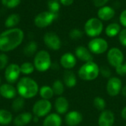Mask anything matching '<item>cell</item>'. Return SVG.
I'll use <instances>...</instances> for the list:
<instances>
[{"label": "cell", "mask_w": 126, "mask_h": 126, "mask_svg": "<svg viewBox=\"0 0 126 126\" xmlns=\"http://www.w3.org/2000/svg\"><path fill=\"white\" fill-rule=\"evenodd\" d=\"M35 66L33 63L27 61V62H24L20 65V70H21V73L22 75H24V76H29L30 75H32L34 71H35Z\"/></svg>", "instance_id": "f1b7e54d"}, {"label": "cell", "mask_w": 126, "mask_h": 126, "mask_svg": "<svg viewBox=\"0 0 126 126\" xmlns=\"http://www.w3.org/2000/svg\"><path fill=\"white\" fill-rule=\"evenodd\" d=\"M121 116H122L123 119L125 120L126 121V106H125L122 109V111H121Z\"/></svg>", "instance_id": "b9f144b4"}, {"label": "cell", "mask_w": 126, "mask_h": 126, "mask_svg": "<svg viewBox=\"0 0 126 126\" xmlns=\"http://www.w3.org/2000/svg\"><path fill=\"white\" fill-rule=\"evenodd\" d=\"M121 92H122V94H123V96H124V97L126 98V86H123V87Z\"/></svg>", "instance_id": "7bdbcfd3"}, {"label": "cell", "mask_w": 126, "mask_h": 126, "mask_svg": "<svg viewBox=\"0 0 126 126\" xmlns=\"http://www.w3.org/2000/svg\"><path fill=\"white\" fill-rule=\"evenodd\" d=\"M88 49L92 54L101 55L106 52L109 49L107 41L103 38H93L88 43Z\"/></svg>", "instance_id": "ba28073f"}, {"label": "cell", "mask_w": 126, "mask_h": 126, "mask_svg": "<svg viewBox=\"0 0 126 126\" xmlns=\"http://www.w3.org/2000/svg\"><path fill=\"white\" fill-rule=\"evenodd\" d=\"M52 88L55 95H57L59 97V96H62V94H63L64 90H65V85L62 80H55L52 83Z\"/></svg>", "instance_id": "f546056e"}, {"label": "cell", "mask_w": 126, "mask_h": 126, "mask_svg": "<svg viewBox=\"0 0 126 126\" xmlns=\"http://www.w3.org/2000/svg\"></svg>", "instance_id": "c3c4849f"}, {"label": "cell", "mask_w": 126, "mask_h": 126, "mask_svg": "<svg viewBox=\"0 0 126 126\" xmlns=\"http://www.w3.org/2000/svg\"><path fill=\"white\" fill-rule=\"evenodd\" d=\"M1 4L9 9L17 7L21 2V0H1Z\"/></svg>", "instance_id": "d6a6232c"}, {"label": "cell", "mask_w": 126, "mask_h": 126, "mask_svg": "<svg viewBox=\"0 0 126 126\" xmlns=\"http://www.w3.org/2000/svg\"><path fill=\"white\" fill-rule=\"evenodd\" d=\"M125 126H126V125H125Z\"/></svg>", "instance_id": "7dc6e473"}, {"label": "cell", "mask_w": 126, "mask_h": 126, "mask_svg": "<svg viewBox=\"0 0 126 126\" xmlns=\"http://www.w3.org/2000/svg\"><path fill=\"white\" fill-rule=\"evenodd\" d=\"M54 107L56 111V113L58 114H65L68 112L69 108V100L63 96L58 97L54 103Z\"/></svg>", "instance_id": "d6986e66"}, {"label": "cell", "mask_w": 126, "mask_h": 126, "mask_svg": "<svg viewBox=\"0 0 126 126\" xmlns=\"http://www.w3.org/2000/svg\"><path fill=\"white\" fill-rule=\"evenodd\" d=\"M58 17V14L53 13L50 11H43L39 13L34 18V24L38 28H45L52 24Z\"/></svg>", "instance_id": "52a82bcc"}, {"label": "cell", "mask_w": 126, "mask_h": 126, "mask_svg": "<svg viewBox=\"0 0 126 126\" xmlns=\"http://www.w3.org/2000/svg\"><path fill=\"white\" fill-rule=\"evenodd\" d=\"M109 1V0H93V3L95 7L100 8L101 7L106 5V4L108 3Z\"/></svg>", "instance_id": "ab89813d"}, {"label": "cell", "mask_w": 126, "mask_h": 126, "mask_svg": "<svg viewBox=\"0 0 126 126\" xmlns=\"http://www.w3.org/2000/svg\"><path fill=\"white\" fill-rule=\"evenodd\" d=\"M84 31L89 37H98L103 31V21L98 18H91L88 19L84 25Z\"/></svg>", "instance_id": "5b68a950"}, {"label": "cell", "mask_w": 126, "mask_h": 126, "mask_svg": "<svg viewBox=\"0 0 126 126\" xmlns=\"http://www.w3.org/2000/svg\"><path fill=\"white\" fill-rule=\"evenodd\" d=\"M20 16L17 13L10 14L4 21V26L7 28H14L16 27L20 22Z\"/></svg>", "instance_id": "d4e9b609"}, {"label": "cell", "mask_w": 126, "mask_h": 126, "mask_svg": "<svg viewBox=\"0 0 126 126\" xmlns=\"http://www.w3.org/2000/svg\"><path fill=\"white\" fill-rule=\"evenodd\" d=\"M25 106V99L20 96H17L13 100V102L11 103V108L12 110L14 112H19L21 111Z\"/></svg>", "instance_id": "83f0119b"}, {"label": "cell", "mask_w": 126, "mask_h": 126, "mask_svg": "<svg viewBox=\"0 0 126 126\" xmlns=\"http://www.w3.org/2000/svg\"><path fill=\"white\" fill-rule=\"evenodd\" d=\"M16 87L18 95L25 100L35 97L39 92V86L38 83L29 76L21 78L16 83Z\"/></svg>", "instance_id": "7a4b0ae2"}, {"label": "cell", "mask_w": 126, "mask_h": 126, "mask_svg": "<svg viewBox=\"0 0 126 126\" xmlns=\"http://www.w3.org/2000/svg\"><path fill=\"white\" fill-rule=\"evenodd\" d=\"M93 105H94V107L100 111H103L106 110V100L101 97H99V96L95 97L93 100Z\"/></svg>", "instance_id": "4dcf8cb0"}, {"label": "cell", "mask_w": 126, "mask_h": 126, "mask_svg": "<svg viewBox=\"0 0 126 126\" xmlns=\"http://www.w3.org/2000/svg\"><path fill=\"white\" fill-rule=\"evenodd\" d=\"M122 28L120 24L117 22L109 24L105 29V32L106 35L109 38H113L119 35Z\"/></svg>", "instance_id": "603a6c76"}, {"label": "cell", "mask_w": 126, "mask_h": 126, "mask_svg": "<svg viewBox=\"0 0 126 126\" xmlns=\"http://www.w3.org/2000/svg\"><path fill=\"white\" fill-rule=\"evenodd\" d=\"M118 38L121 45L126 47V28L121 30L118 35Z\"/></svg>", "instance_id": "8d00e7d4"}, {"label": "cell", "mask_w": 126, "mask_h": 126, "mask_svg": "<svg viewBox=\"0 0 126 126\" xmlns=\"http://www.w3.org/2000/svg\"><path fill=\"white\" fill-rule=\"evenodd\" d=\"M62 118L57 113H50L43 120L42 126H61Z\"/></svg>", "instance_id": "44dd1931"}, {"label": "cell", "mask_w": 126, "mask_h": 126, "mask_svg": "<svg viewBox=\"0 0 126 126\" xmlns=\"http://www.w3.org/2000/svg\"><path fill=\"white\" fill-rule=\"evenodd\" d=\"M120 22L121 25H123L125 28H126V9L123 10L120 15Z\"/></svg>", "instance_id": "f35d334b"}, {"label": "cell", "mask_w": 126, "mask_h": 126, "mask_svg": "<svg viewBox=\"0 0 126 126\" xmlns=\"http://www.w3.org/2000/svg\"><path fill=\"white\" fill-rule=\"evenodd\" d=\"M38 94L40 95L41 99H44L48 100H50L55 95L52 86L47 85H44L41 88H39Z\"/></svg>", "instance_id": "484cf974"}, {"label": "cell", "mask_w": 126, "mask_h": 126, "mask_svg": "<svg viewBox=\"0 0 126 126\" xmlns=\"http://www.w3.org/2000/svg\"><path fill=\"white\" fill-rule=\"evenodd\" d=\"M107 61L111 66L117 68L124 62L123 52L117 47L111 48L107 52Z\"/></svg>", "instance_id": "30bf717a"}, {"label": "cell", "mask_w": 126, "mask_h": 126, "mask_svg": "<svg viewBox=\"0 0 126 126\" xmlns=\"http://www.w3.org/2000/svg\"><path fill=\"white\" fill-rule=\"evenodd\" d=\"M69 38L72 40H78L80 39L83 35V32L82 30H80L78 28H73L70 30L69 33Z\"/></svg>", "instance_id": "836d02e7"}, {"label": "cell", "mask_w": 126, "mask_h": 126, "mask_svg": "<svg viewBox=\"0 0 126 126\" xmlns=\"http://www.w3.org/2000/svg\"><path fill=\"white\" fill-rule=\"evenodd\" d=\"M47 6L49 11L58 14V12L61 8V3L59 0H48Z\"/></svg>", "instance_id": "1f68e13d"}, {"label": "cell", "mask_w": 126, "mask_h": 126, "mask_svg": "<svg viewBox=\"0 0 126 126\" xmlns=\"http://www.w3.org/2000/svg\"><path fill=\"white\" fill-rule=\"evenodd\" d=\"M116 69V72L117 75L120 76H126V61H124L123 64L117 66Z\"/></svg>", "instance_id": "74e56055"}, {"label": "cell", "mask_w": 126, "mask_h": 126, "mask_svg": "<svg viewBox=\"0 0 126 126\" xmlns=\"http://www.w3.org/2000/svg\"><path fill=\"white\" fill-rule=\"evenodd\" d=\"M123 83L122 80L117 77H111L109 78L106 83L107 94L111 97L117 96L122 91Z\"/></svg>", "instance_id": "7c38bea8"}, {"label": "cell", "mask_w": 126, "mask_h": 126, "mask_svg": "<svg viewBox=\"0 0 126 126\" xmlns=\"http://www.w3.org/2000/svg\"><path fill=\"white\" fill-rule=\"evenodd\" d=\"M52 59L50 54L44 49L39 50L34 55L33 64L35 69L40 72H44L49 70L52 66Z\"/></svg>", "instance_id": "277c9868"}, {"label": "cell", "mask_w": 126, "mask_h": 126, "mask_svg": "<svg viewBox=\"0 0 126 126\" xmlns=\"http://www.w3.org/2000/svg\"><path fill=\"white\" fill-rule=\"evenodd\" d=\"M78 74L82 80H94L100 75V66L94 61H89L80 67Z\"/></svg>", "instance_id": "3957f363"}, {"label": "cell", "mask_w": 126, "mask_h": 126, "mask_svg": "<svg viewBox=\"0 0 126 126\" xmlns=\"http://www.w3.org/2000/svg\"><path fill=\"white\" fill-rule=\"evenodd\" d=\"M1 94H0V99H1Z\"/></svg>", "instance_id": "bcb514c9"}, {"label": "cell", "mask_w": 126, "mask_h": 126, "mask_svg": "<svg viewBox=\"0 0 126 126\" xmlns=\"http://www.w3.org/2000/svg\"><path fill=\"white\" fill-rule=\"evenodd\" d=\"M9 64V58L4 52L0 53V70L5 69Z\"/></svg>", "instance_id": "e575fe53"}, {"label": "cell", "mask_w": 126, "mask_h": 126, "mask_svg": "<svg viewBox=\"0 0 126 126\" xmlns=\"http://www.w3.org/2000/svg\"><path fill=\"white\" fill-rule=\"evenodd\" d=\"M24 54L27 57H32L38 52V44L34 41H29L24 47Z\"/></svg>", "instance_id": "4316f807"}, {"label": "cell", "mask_w": 126, "mask_h": 126, "mask_svg": "<svg viewBox=\"0 0 126 126\" xmlns=\"http://www.w3.org/2000/svg\"><path fill=\"white\" fill-rule=\"evenodd\" d=\"M44 44L50 49L57 51L61 47L62 42L60 37L54 32H47L44 34Z\"/></svg>", "instance_id": "8fae6325"}, {"label": "cell", "mask_w": 126, "mask_h": 126, "mask_svg": "<svg viewBox=\"0 0 126 126\" xmlns=\"http://www.w3.org/2000/svg\"><path fill=\"white\" fill-rule=\"evenodd\" d=\"M111 70L108 66L103 65L100 67V75H101L105 78H111Z\"/></svg>", "instance_id": "d590c367"}, {"label": "cell", "mask_w": 126, "mask_h": 126, "mask_svg": "<svg viewBox=\"0 0 126 126\" xmlns=\"http://www.w3.org/2000/svg\"><path fill=\"white\" fill-rule=\"evenodd\" d=\"M115 16V10L110 6L105 5L99 8L97 11V17L103 21H109Z\"/></svg>", "instance_id": "ffe728a7"}, {"label": "cell", "mask_w": 126, "mask_h": 126, "mask_svg": "<svg viewBox=\"0 0 126 126\" xmlns=\"http://www.w3.org/2000/svg\"><path fill=\"white\" fill-rule=\"evenodd\" d=\"M75 55L76 58L84 63L93 61V54L90 50L84 46H78L75 50Z\"/></svg>", "instance_id": "ac0fdd59"}, {"label": "cell", "mask_w": 126, "mask_h": 126, "mask_svg": "<svg viewBox=\"0 0 126 126\" xmlns=\"http://www.w3.org/2000/svg\"><path fill=\"white\" fill-rule=\"evenodd\" d=\"M1 77H0V86L1 85Z\"/></svg>", "instance_id": "f6af8a7d"}, {"label": "cell", "mask_w": 126, "mask_h": 126, "mask_svg": "<svg viewBox=\"0 0 126 126\" xmlns=\"http://www.w3.org/2000/svg\"><path fill=\"white\" fill-rule=\"evenodd\" d=\"M21 74L20 66L17 63H12L8 64V66L5 68L4 75L7 83L14 84L16 83L20 79Z\"/></svg>", "instance_id": "9c48e42d"}, {"label": "cell", "mask_w": 126, "mask_h": 126, "mask_svg": "<svg viewBox=\"0 0 126 126\" xmlns=\"http://www.w3.org/2000/svg\"><path fill=\"white\" fill-rule=\"evenodd\" d=\"M32 118L33 114L32 112H21L13 118V123L15 126H26L32 122Z\"/></svg>", "instance_id": "e0dca14e"}, {"label": "cell", "mask_w": 126, "mask_h": 126, "mask_svg": "<svg viewBox=\"0 0 126 126\" xmlns=\"http://www.w3.org/2000/svg\"><path fill=\"white\" fill-rule=\"evenodd\" d=\"M39 117H36V116H34L33 115V118H32V122H34V123H38V120H39Z\"/></svg>", "instance_id": "ee69618b"}, {"label": "cell", "mask_w": 126, "mask_h": 126, "mask_svg": "<svg viewBox=\"0 0 126 126\" xmlns=\"http://www.w3.org/2000/svg\"><path fill=\"white\" fill-rule=\"evenodd\" d=\"M0 94L2 98L6 100H13L18 96L16 87L9 83H2L0 86Z\"/></svg>", "instance_id": "4fadbf2b"}, {"label": "cell", "mask_w": 126, "mask_h": 126, "mask_svg": "<svg viewBox=\"0 0 126 126\" xmlns=\"http://www.w3.org/2000/svg\"><path fill=\"white\" fill-rule=\"evenodd\" d=\"M13 121L12 113L7 109H0V126H4L10 125Z\"/></svg>", "instance_id": "cb8c5ba5"}, {"label": "cell", "mask_w": 126, "mask_h": 126, "mask_svg": "<svg viewBox=\"0 0 126 126\" xmlns=\"http://www.w3.org/2000/svg\"><path fill=\"white\" fill-rule=\"evenodd\" d=\"M115 122L114 114L111 110H104L101 111V114L98 118L99 126H113Z\"/></svg>", "instance_id": "2e32d148"}, {"label": "cell", "mask_w": 126, "mask_h": 126, "mask_svg": "<svg viewBox=\"0 0 126 126\" xmlns=\"http://www.w3.org/2000/svg\"><path fill=\"white\" fill-rule=\"evenodd\" d=\"M63 83L68 88H73L77 85V77L72 70H66L63 75Z\"/></svg>", "instance_id": "7402d4cb"}, {"label": "cell", "mask_w": 126, "mask_h": 126, "mask_svg": "<svg viewBox=\"0 0 126 126\" xmlns=\"http://www.w3.org/2000/svg\"><path fill=\"white\" fill-rule=\"evenodd\" d=\"M83 114L78 111H71L66 114L64 121L68 126H78L83 121Z\"/></svg>", "instance_id": "9a60e30c"}, {"label": "cell", "mask_w": 126, "mask_h": 126, "mask_svg": "<svg viewBox=\"0 0 126 126\" xmlns=\"http://www.w3.org/2000/svg\"><path fill=\"white\" fill-rule=\"evenodd\" d=\"M77 63L76 56L71 52H66L63 54L60 58L61 66L66 70H71Z\"/></svg>", "instance_id": "5bb4252c"}, {"label": "cell", "mask_w": 126, "mask_h": 126, "mask_svg": "<svg viewBox=\"0 0 126 126\" xmlns=\"http://www.w3.org/2000/svg\"><path fill=\"white\" fill-rule=\"evenodd\" d=\"M61 4L63 6H70L73 4L74 0H59Z\"/></svg>", "instance_id": "60d3db41"}, {"label": "cell", "mask_w": 126, "mask_h": 126, "mask_svg": "<svg viewBox=\"0 0 126 126\" xmlns=\"http://www.w3.org/2000/svg\"><path fill=\"white\" fill-rule=\"evenodd\" d=\"M24 38V31L18 27L7 29L0 33V51L8 52L18 47Z\"/></svg>", "instance_id": "6da1fadb"}, {"label": "cell", "mask_w": 126, "mask_h": 126, "mask_svg": "<svg viewBox=\"0 0 126 126\" xmlns=\"http://www.w3.org/2000/svg\"><path fill=\"white\" fill-rule=\"evenodd\" d=\"M52 108V105L50 100L40 99L33 104L32 108V113L34 116H36L39 118L45 117L49 114H50Z\"/></svg>", "instance_id": "8992f818"}]
</instances>
